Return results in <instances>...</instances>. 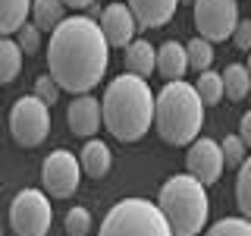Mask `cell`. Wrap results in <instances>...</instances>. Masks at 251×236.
<instances>
[{
	"label": "cell",
	"mask_w": 251,
	"mask_h": 236,
	"mask_svg": "<svg viewBox=\"0 0 251 236\" xmlns=\"http://www.w3.org/2000/svg\"><path fill=\"white\" fill-rule=\"evenodd\" d=\"M126 51V69L129 73H135L141 79H148L154 73V63H157V47L151 41H145V38H132L129 44L123 47Z\"/></svg>",
	"instance_id": "obj_16"
},
{
	"label": "cell",
	"mask_w": 251,
	"mask_h": 236,
	"mask_svg": "<svg viewBox=\"0 0 251 236\" xmlns=\"http://www.w3.org/2000/svg\"><path fill=\"white\" fill-rule=\"evenodd\" d=\"M154 73H160L163 79H182L188 73V57H185V44H179L176 38L163 41L157 47V63H154Z\"/></svg>",
	"instance_id": "obj_15"
},
{
	"label": "cell",
	"mask_w": 251,
	"mask_h": 236,
	"mask_svg": "<svg viewBox=\"0 0 251 236\" xmlns=\"http://www.w3.org/2000/svg\"><path fill=\"white\" fill-rule=\"evenodd\" d=\"M78 167H82L85 177L104 179L110 173V167H113V151H110V145L100 142V139H88L85 148L78 151Z\"/></svg>",
	"instance_id": "obj_14"
},
{
	"label": "cell",
	"mask_w": 251,
	"mask_h": 236,
	"mask_svg": "<svg viewBox=\"0 0 251 236\" xmlns=\"http://www.w3.org/2000/svg\"><path fill=\"white\" fill-rule=\"evenodd\" d=\"M204 101L185 79H170L154 94V129L167 145H188L201 136Z\"/></svg>",
	"instance_id": "obj_3"
},
{
	"label": "cell",
	"mask_w": 251,
	"mask_h": 236,
	"mask_svg": "<svg viewBox=\"0 0 251 236\" xmlns=\"http://www.w3.org/2000/svg\"><path fill=\"white\" fill-rule=\"evenodd\" d=\"M16 44L22 47V54H38L41 51V29L35 22H25V26L16 31Z\"/></svg>",
	"instance_id": "obj_27"
},
{
	"label": "cell",
	"mask_w": 251,
	"mask_h": 236,
	"mask_svg": "<svg viewBox=\"0 0 251 236\" xmlns=\"http://www.w3.org/2000/svg\"><path fill=\"white\" fill-rule=\"evenodd\" d=\"M100 123L120 142H138L154 126V94L148 79L123 73L104 88L100 98Z\"/></svg>",
	"instance_id": "obj_2"
},
{
	"label": "cell",
	"mask_w": 251,
	"mask_h": 236,
	"mask_svg": "<svg viewBox=\"0 0 251 236\" xmlns=\"http://www.w3.org/2000/svg\"><path fill=\"white\" fill-rule=\"evenodd\" d=\"M10 132L16 145L38 148L50 132V107L35 94H22L10 110Z\"/></svg>",
	"instance_id": "obj_7"
},
{
	"label": "cell",
	"mask_w": 251,
	"mask_h": 236,
	"mask_svg": "<svg viewBox=\"0 0 251 236\" xmlns=\"http://www.w3.org/2000/svg\"><path fill=\"white\" fill-rule=\"evenodd\" d=\"M220 76H223V98H229V101H245L248 98L251 76H248L245 63H229Z\"/></svg>",
	"instance_id": "obj_19"
},
{
	"label": "cell",
	"mask_w": 251,
	"mask_h": 236,
	"mask_svg": "<svg viewBox=\"0 0 251 236\" xmlns=\"http://www.w3.org/2000/svg\"><path fill=\"white\" fill-rule=\"evenodd\" d=\"M35 98H41L47 107H53V104L60 101V85L53 82V76H50V73L35 79Z\"/></svg>",
	"instance_id": "obj_28"
},
{
	"label": "cell",
	"mask_w": 251,
	"mask_h": 236,
	"mask_svg": "<svg viewBox=\"0 0 251 236\" xmlns=\"http://www.w3.org/2000/svg\"><path fill=\"white\" fill-rule=\"evenodd\" d=\"M245 69H248V76H251V51H248V63H245Z\"/></svg>",
	"instance_id": "obj_32"
},
{
	"label": "cell",
	"mask_w": 251,
	"mask_h": 236,
	"mask_svg": "<svg viewBox=\"0 0 251 236\" xmlns=\"http://www.w3.org/2000/svg\"><path fill=\"white\" fill-rule=\"evenodd\" d=\"M41 186L50 199H73L82 186V167L78 157L66 148H57L41 164Z\"/></svg>",
	"instance_id": "obj_9"
},
{
	"label": "cell",
	"mask_w": 251,
	"mask_h": 236,
	"mask_svg": "<svg viewBox=\"0 0 251 236\" xmlns=\"http://www.w3.org/2000/svg\"><path fill=\"white\" fill-rule=\"evenodd\" d=\"M63 224H66L69 236H88V230H91V211L75 205V208L66 211V220H63Z\"/></svg>",
	"instance_id": "obj_25"
},
{
	"label": "cell",
	"mask_w": 251,
	"mask_h": 236,
	"mask_svg": "<svg viewBox=\"0 0 251 236\" xmlns=\"http://www.w3.org/2000/svg\"><path fill=\"white\" fill-rule=\"evenodd\" d=\"M185 57H188V69L204 73V69H210V63H214V44L198 35L185 44Z\"/></svg>",
	"instance_id": "obj_23"
},
{
	"label": "cell",
	"mask_w": 251,
	"mask_h": 236,
	"mask_svg": "<svg viewBox=\"0 0 251 236\" xmlns=\"http://www.w3.org/2000/svg\"><path fill=\"white\" fill-rule=\"evenodd\" d=\"M110 66V44L91 16H66L50 31L47 44V73L60 91L88 94L98 88Z\"/></svg>",
	"instance_id": "obj_1"
},
{
	"label": "cell",
	"mask_w": 251,
	"mask_h": 236,
	"mask_svg": "<svg viewBox=\"0 0 251 236\" xmlns=\"http://www.w3.org/2000/svg\"><path fill=\"white\" fill-rule=\"evenodd\" d=\"M66 6H73V10H85V6H91V0H63Z\"/></svg>",
	"instance_id": "obj_31"
},
{
	"label": "cell",
	"mask_w": 251,
	"mask_h": 236,
	"mask_svg": "<svg viewBox=\"0 0 251 236\" xmlns=\"http://www.w3.org/2000/svg\"><path fill=\"white\" fill-rule=\"evenodd\" d=\"M192 19L210 44L226 41L239 22V0H192Z\"/></svg>",
	"instance_id": "obj_8"
},
{
	"label": "cell",
	"mask_w": 251,
	"mask_h": 236,
	"mask_svg": "<svg viewBox=\"0 0 251 236\" xmlns=\"http://www.w3.org/2000/svg\"><path fill=\"white\" fill-rule=\"evenodd\" d=\"M239 139L245 142V148H251V110H245L239 120Z\"/></svg>",
	"instance_id": "obj_30"
},
{
	"label": "cell",
	"mask_w": 251,
	"mask_h": 236,
	"mask_svg": "<svg viewBox=\"0 0 251 236\" xmlns=\"http://www.w3.org/2000/svg\"><path fill=\"white\" fill-rule=\"evenodd\" d=\"M229 41L239 47V51H251V19H239V22H235Z\"/></svg>",
	"instance_id": "obj_29"
},
{
	"label": "cell",
	"mask_w": 251,
	"mask_h": 236,
	"mask_svg": "<svg viewBox=\"0 0 251 236\" xmlns=\"http://www.w3.org/2000/svg\"><path fill=\"white\" fill-rule=\"evenodd\" d=\"M98 236H173V230L154 202L123 199L104 214Z\"/></svg>",
	"instance_id": "obj_5"
},
{
	"label": "cell",
	"mask_w": 251,
	"mask_h": 236,
	"mask_svg": "<svg viewBox=\"0 0 251 236\" xmlns=\"http://www.w3.org/2000/svg\"><path fill=\"white\" fill-rule=\"evenodd\" d=\"M195 91L201 94L204 107H214L223 101V76L214 73V69H204V73H198V79H195Z\"/></svg>",
	"instance_id": "obj_21"
},
{
	"label": "cell",
	"mask_w": 251,
	"mask_h": 236,
	"mask_svg": "<svg viewBox=\"0 0 251 236\" xmlns=\"http://www.w3.org/2000/svg\"><path fill=\"white\" fill-rule=\"evenodd\" d=\"M248 98H251V91H248Z\"/></svg>",
	"instance_id": "obj_35"
},
{
	"label": "cell",
	"mask_w": 251,
	"mask_h": 236,
	"mask_svg": "<svg viewBox=\"0 0 251 236\" xmlns=\"http://www.w3.org/2000/svg\"><path fill=\"white\" fill-rule=\"evenodd\" d=\"M66 123L73 129V136L94 139V132L100 129V101L91 98V94H78L66 107Z\"/></svg>",
	"instance_id": "obj_12"
},
{
	"label": "cell",
	"mask_w": 251,
	"mask_h": 236,
	"mask_svg": "<svg viewBox=\"0 0 251 236\" xmlns=\"http://www.w3.org/2000/svg\"><path fill=\"white\" fill-rule=\"evenodd\" d=\"M22 69V47L13 38H0V85H10Z\"/></svg>",
	"instance_id": "obj_20"
},
{
	"label": "cell",
	"mask_w": 251,
	"mask_h": 236,
	"mask_svg": "<svg viewBox=\"0 0 251 236\" xmlns=\"http://www.w3.org/2000/svg\"><path fill=\"white\" fill-rule=\"evenodd\" d=\"M31 0H0V38L16 35L28 22Z\"/></svg>",
	"instance_id": "obj_17"
},
{
	"label": "cell",
	"mask_w": 251,
	"mask_h": 236,
	"mask_svg": "<svg viewBox=\"0 0 251 236\" xmlns=\"http://www.w3.org/2000/svg\"><path fill=\"white\" fill-rule=\"evenodd\" d=\"M126 6L135 16L138 29H160L173 19L179 0H126Z\"/></svg>",
	"instance_id": "obj_13"
},
{
	"label": "cell",
	"mask_w": 251,
	"mask_h": 236,
	"mask_svg": "<svg viewBox=\"0 0 251 236\" xmlns=\"http://www.w3.org/2000/svg\"><path fill=\"white\" fill-rule=\"evenodd\" d=\"M0 236H3V230H0Z\"/></svg>",
	"instance_id": "obj_34"
},
{
	"label": "cell",
	"mask_w": 251,
	"mask_h": 236,
	"mask_svg": "<svg viewBox=\"0 0 251 236\" xmlns=\"http://www.w3.org/2000/svg\"><path fill=\"white\" fill-rule=\"evenodd\" d=\"M235 205H239L242 217L251 220V154L239 164V177H235Z\"/></svg>",
	"instance_id": "obj_22"
},
{
	"label": "cell",
	"mask_w": 251,
	"mask_h": 236,
	"mask_svg": "<svg viewBox=\"0 0 251 236\" xmlns=\"http://www.w3.org/2000/svg\"><path fill=\"white\" fill-rule=\"evenodd\" d=\"M179 3H192V0H179Z\"/></svg>",
	"instance_id": "obj_33"
},
{
	"label": "cell",
	"mask_w": 251,
	"mask_h": 236,
	"mask_svg": "<svg viewBox=\"0 0 251 236\" xmlns=\"http://www.w3.org/2000/svg\"><path fill=\"white\" fill-rule=\"evenodd\" d=\"M157 208L167 217L173 236H198L210 217L207 186L195 179L192 173H176L160 186Z\"/></svg>",
	"instance_id": "obj_4"
},
{
	"label": "cell",
	"mask_w": 251,
	"mask_h": 236,
	"mask_svg": "<svg viewBox=\"0 0 251 236\" xmlns=\"http://www.w3.org/2000/svg\"><path fill=\"white\" fill-rule=\"evenodd\" d=\"M204 236H251V220L245 217H223L214 227H204Z\"/></svg>",
	"instance_id": "obj_24"
},
{
	"label": "cell",
	"mask_w": 251,
	"mask_h": 236,
	"mask_svg": "<svg viewBox=\"0 0 251 236\" xmlns=\"http://www.w3.org/2000/svg\"><path fill=\"white\" fill-rule=\"evenodd\" d=\"M28 19L41 31H53L63 19H66V3H63V0H31Z\"/></svg>",
	"instance_id": "obj_18"
},
{
	"label": "cell",
	"mask_w": 251,
	"mask_h": 236,
	"mask_svg": "<svg viewBox=\"0 0 251 236\" xmlns=\"http://www.w3.org/2000/svg\"><path fill=\"white\" fill-rule=\"evenodd\" d=\"M50 220L53 208L44 189H22L10 202V227L16 236H47Z\"/></svg>",
	"instance_id": "obj_6"
},
{
	"label": "cell",
	"mask_w": 251,
	"mask_h": 236,
	"mask_svg": "<svg viewBox=\"0 0 251 236\" xmlns=\"http://www.w3.org/2000/svg\"><path fill=\"white\" fill-rule=\"evenodd\" d=\"M223 151H220V142L198 136L195 142H188L185 151V173H192L195 179H201L204 186H214L223 173Z\"/></svg>",
	"instance_id": "obj_10"
},
{
	"label": "cell",
	"mask_w": 251,
	"mask_h": 236,
	"mask_svg": "<svg viewBox=\"0 0 251 236\" xmlns=\"http://www.w3.org/2000/svg\"><path fill=\"white\" fill-rule=\"evenodd\" d=\"M220 151H223V164H226V167H239V164L245 161L248 148H245V142H242L239 136H226L223 142H220Z\"/></svg>",
	"instance_id": "obj_26"
},
{
	"label": "cell",
	"mask_w": 251,
	"mask_h": 236,
	"mask_svg": "<svg viewBox=\"0 0 251 236\" xmlns=\"http://www.w3.org/2000/svg\"><path fill=\"white\" fill-rule=\"evenodd\" d=\"M98 26L104 31L110 47H126L138 31V22H135V16H132V10L126 3H120V0H116V3H107L104 10H100Z\"/></svg>",
	"instance_id": "obj_11"
}]
</instances>
